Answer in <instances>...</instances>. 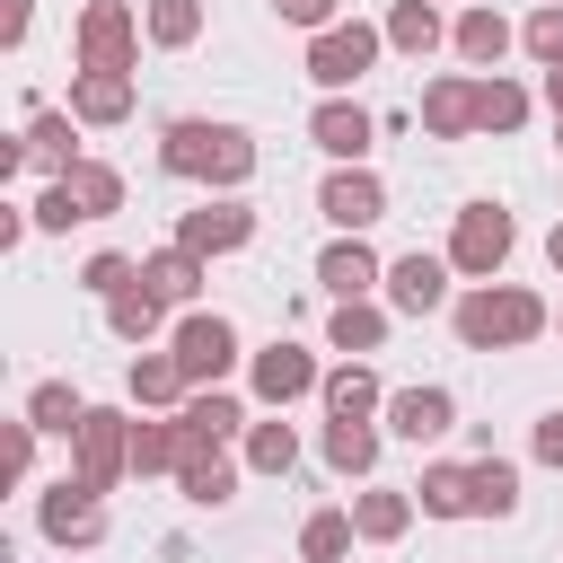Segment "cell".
<instances>
[{
    "mask_svg": "<svg viewBox=\"0 0 563 563\" xmlns=\"http://www.w3.org/2000/svg\"><path fill=\"white\" fill-rule=\"evenodd\" d=\"M238 475H246V457H229V449H185L176 493H185L194 510H229V501H238Z\"/></svg>",
    "mask_w": 563,
    "mask_h": 563,
    "instance_id": "cell-24",
    "label": "cell"
},
{
    "mask_svg": "<svg viewBox=\"0 0 563 563\" xmlns=\"http://www.w3.org/2000/svg\"><path fill=\"white\" fill-rule=\"evenodd\" d=\"M528 114H537V97H528L510 70H475V132L510 141V132H528Z\"/></svg>",
    "mask_w": 563,
    "mask_h": 563,
    "instance_id": "cell-25",
    "label": "cell"
},
{
    "mask_svg": "<svg viewBox=\"0 0 563 563\" xmlns=\"http://www.w3.org/2000/svg\"><path fill=\"white\" fill-rule=\"evenodd\" d=\"M35 528H44V545H62V554H97V545H106V493H97L88 475H53V484L35 493Z\"/></svg>",
    "mask_w": 563,
    "mask_h": 563,
    "instance_id": "cell-6",
    "label": "cell"
},
{
    "mask_svg": "<svg viewBox=\"0 0 563 563\" xmlns=\"http://www.w3.org/2000/svg\"><path fill=\"white\" fill-rule=\"evenodd\" d=\"M176 431H185V449H229V440H246V405L229 387H194L176 405Z\"/></svg>",
    "mask_w": 563,
    "mask_h": 563,
    "instance_id": "cell-18",
    "label": "cell"
},
{
    "mask_svg": "<svg viewBox=\"0 0 563 563\" xmlns=\"http://www.w3.org/2000/svg\"><path fill=\"white\" fill-rule=\"evenodd\" d=\"M35 440H44V431H35L26 413H18L9 431H0V457H9V484H26V475H35Z\"/></svg>",
    "mask_w": 563,
    "mask_h": 563,
    "instance_id": "cell-42",
    "label": "cell"
},
{
    "mask_svg": "<svg viewBox=\"0 0 563 563\" xmlns=\"http://www.w3.org/2000/svg\"><path fill=\"white\" fill-rule=\"evenodd\" d=\"M132 106H141V79H132V70H70V114H79L88 132L132 123Z\"/></svg>",
    "mask_w": 563,
    "mask_h": 563,
    "instance_id": "cell-16",
    "label": "cell"
},
{
    "mask_svg": "<svg viewBox=\"0 0 563 563\" xmlns=\"http://www.w3.org/2000/svg\"><path fill=\"white\" fill-rule=\"evenodd\" d=\"M519 510V466L501 449H475V519H510Z\"/></svg>",
    "mask_w": 563,
    "mask_h": 563,
    "instance_id": "cell-35",
    "label": "cell"
},
{
    "mask_svg": "<svg viewBox=\"0 0 563 563\" xmlns=\"http://www.w3.org/2000/svg\"><path fill=\"white\" fill-rule=\"evenodd\" d=\"M334 9H343V0H273V18H282V26H308V35L334 26Z\"/></svg>",
    "mask_w": 563,
    "mask_h": 563,
    "instance_id": "cell-43",
    "label": "cell"
},
{
    "mask_svg": "<svg viewBox=\"0 0 563 563\" xmlns=\"http://www.w3.org/2000/svg\"><path fill=\"white\" fill-rule=\"evenodd\" d=\"M449 282H457V264H449V255H422V246H413V255H396V264H387L378 299H387L396 317H440V308H457V290H449Z\"/></svg>",
    "mask_w": 563,
    "mask_h": 563,
    "instance_id": "cell-11",
    "label": "cell"
},
{
    "mask_svg": "<svg viewBox=\"0 0 563 563\" xmlns=\"http://www.w3.org/2000/svg\"><path fill=\"white\" fill-rule=\"evenodd\" d=\"M26 422H35L44 440H70V431L88 422V396H79L70 378H35V387H26Z\"/></svg>",
    "mask_w": 563,
    "mask_h": 563,
    "instance_id": "cell-32",
    "label": "cell"
},
{
    "mask_svg": "<svg viewBox=\"0 0 563 563\" xmlns=\"http://www.w3.org/2000/svg\"><path fill=\"white\" fill-rule=\"evenodd\" d=\"M141 282H150L167 308H194V299H202V282H211V255H194V246H176V238H167V246H150V255H141Z\"/></svg>",
    "mask_w": 563,
    "mask_h": 563,
    "instance_id": "cell-22",
    "label": "cell"
},
{
    "mask_svg": "<svg viewBox=\"0 0 563 563\" xmlns=\"http://www.w3.org/2000/svg\"><path fill=\"white\" fill-rule=\"evenodd\" d=\"M176 246H194V255H238V246H255V202H246V194H202L194 211H176Z\"/></svg>",
    "mask_w": 563,
    "mask_h": 563,
    "instance_id": "cell-10",
    "label": "cell"
},
{
    "mask_svg": "<svg viewBox=\"0 0 563 563\" xmlns=\"http://www.w3.org/2000/svg\"><path fill=\"white\" fill-rule=\"evenodd\" d=\"M70 194H79V211H88V220H114V211H123V167L79 158V167H70Z\"/></svg>",
    "mask_w": 563,
    "mask_h": 563,
    "instance_id": "cell-37",
    "label": "cell"
},
{
    "mask_svg": "<svg viewBox=\"0 0 563 563\" xmlns=\"http://www.w3.org/2000/svg\"><path fill=\"white\" fill-rule=\"evenodd\" d=\"M378 449H387V422H334V413H325L317 457H325L343 484H369V475H378Z\"/></svg>",
    "mask_w": 563,
    "mask_h": 563,
    "instance_id": "cell-23",
    "label": "cell"
},
{
    "mask_svg": "<svg viewBox=\"0 0 563 563\" xmlns=\"http://www.w3.org/2000/svg\"><path fill=\"white\" fill-rule=\"evenodd\" d=\"M123 282H141V255H123V246H97V255L79 264V290H88V299H114Z\"/></svg>",
    "mask_w": 563,
    "mask_h": 563,
    "instance_id": "cell-40",
    "label": "cell"
},
{
    "mask_svg": "<svg viewBox=\"0 0 563 563\" xmlns=\"http://www.w3.org/2000/svg\"><path fill=\"white\" fill-rule=\"evenodd\" d=\"M554 325H563V317H554Z\"/></svg>",
    "mask_w": 563,
    "mask_h": 563,
    "instance_id": "cell-49",
    "label": "cell"
},
{
    "mask_svg": "<svg viewBox=\"0 0 563 563\" xmlns=\"http://www.w3.org/2000/svg\"><path fill=\"white\" fill-rule=\"evenodd\" d=\"M352 537H361L352 510H308V519H299V554H308V563H343Z\"/></svg>",
    "mask_w": 563,
    "mask_h": 563,
    "instance_id": "cell-38",
    "label": "cell"
},
{
    "mask_svg": "<svg viewBox=\"0 0 563 563\" xmlns=\"http://www.w3.org/2000/svg\"><path fill=\"white\" fill-rule=\"evenodd\" d=\"M167 352H176V369H185L194 387H229V369L246 361V343H238V325H229L220 308H185V317L167 325Z\"/></svg>",
    "mask_w": 563,
    "mask_h": 563,
    "instance_id": "cell-7",
    "label": "cell"
},
{
    "mask_svg": "<svg viewBox=\"0 0 563 563\" xmlns=\"http://www.w3.org/2000/svg\"><path fill=\"white\" fill-rule=\"evenodd\" d=\"M317 211H325L334 229H378V220H387V176H378L369 158H352V167H334V176L317 185Z\"/></svg>",
    "mask_w": 563,
    "mask_h": 563,
    "instance_id": "cell-13",
    "label": "cell"
},
{
    "mask_svg": "<svg viewBox=\"0 0 563 563\" xmlns=\"http://www.w3.org/2000/svg\"><path fill=\"white\" fill-rule=\"evenodd\" d=\"M317 405H325L334 422H378V413H387V387H378V369H369V361H343V369H325Z\"/></svg>",
    "mask_w": 563,
    "mask_h": 563,
    "instance_id": "cell-27",
    "label": "cell"
},
{
    "mask_svg": "<svg viewBox=\"0 0 563 563\" xmlns=\"http://www.w3.org/2000/svg\"><path fill=\"white\" fill-rule=\"evenodd\" d=\"M238 457H246V475H290L299 466V431L282 413H264V422H246V449Z\"/></svg>",
    "mask_w": 563,
    "mask_h": 563,
    "instance_id": "cell-34",
    "label": "cell"
},
{
    "mask_svg": "<svg viewBox=\"0 0 563 563\" xmlns=\"http://www.w3.org/2000/svg\"><path fill=\"white\" fill-rule=\"evenodd\" d=\"M457 9H466V0H457Z\"/></svg>",
    "mask_w": 563,
    "mask_h": 563,
    "instance_id": "cell-50",
    "label": "cell"
},
{
    "mask_svg": "<svg viewBox=\"0 0 563 563\" xmlns=\"http://www.w3.org/2000/svg\"><path fill=\"white\" fill-rule=\"evenodd\" d=\"M554 150H563V114H554Z\"/></svg>",
    "mask_w": 563,
    "mask_h": 563,
    "instance_id": "cell-48",
    "label": "cell"
},
{
    "mask_svg": "<svg viewBox=\"0 0 563 563\" xmlns=\"http://www.w3.org/2000/svg\"><path fill=\"white\" fill-rule=\"evenodd\" d=\"M176 466H185L176 413H132V475H176Z\"/></svg>",
    "mask_w": 563,
    "mask_h": 563,
    "instance_id": "cell-33",
    "label": "cell"
},
{
    "mask_svg": "<svg viewBox=\"0 0 563 563\" xmlns=\"http://www.w3.org/2000/svg\"><path fill=\"white\" fill-rule=\"evenodd\" d=\"M79 132H88V123H79L70 106H35V114H26V167L70 176V167L88 158V150H79Z\"/></svg>",
    "mask_w": 563,
    "mask_h": 563,
    "instance_id": "cell-19",
    "label": "cell"
},
{
    "mask_svg": "<svg viewBox=\"0 0 563 563\" xmlns=\"http://www.w3.org/2000/svg\"><path fill=\"white\" fill-rule=\"evenodd\" d=\"M413 510H422V501H413L405 484H361V493H352V528H361V545H396V537L413 528Z\"/></svg>",
    "mask_w": 563,
    "mask_h": 563,
    "instance_id": "cell-28",
    "label": "cell"
},
{
    "mask_svg": "<svg viewBox=\"0 0 563 563\" xmlns=\"http://www.w3.org/2000/svg\"><path fill=\"white\" fill-rule=\"evenodd\" d=\"M510 44H519V26H510L493 0H466V9H457V26H449V53H457L466 70H501V53H510Z\"/></svg>",
    "mask_w": 563,
    "mask_h": 563,
    "instance_id": "cell-17",
    "label": "cell"
},
{
    "mask_svg": "<svg viewBox=\"0 0 563 563\" xmlns=\"http://www.w3.org/2000/svg\"><path fill=\"white\" fill-rule=\"evenodd\" d=\"M299 563H308V554H299Z\"/></svg>",
    "mask_w": 563,
    "mask_h": 563,
    "instance_id": "cell-51",
    "label": "cell"
},
{
    "mask_svg": "<svg viewBox=\"0 0 563 563\" xmlns=\"http://www.w3.org/2000/svg\"><path fill=\"white\" fill-rule=\"evenodd\" d=\"M246 387H255V405H264V413H290L299 396H317V387H325V369H317V352H308V343L273 334L264 352H246Z\"/></svg>",
    "mask_w": 563,
    "mask_h": 563,
    "instance_id": "cell-8",
    "label": "cell"
},
{
    "mask_svg": "<svg viewBox=\"0 0 563 563\" xmlns=\"http://www.w3.org/2000/svg\"><path fill=\"white\" fill-rule=\"evenodd\" d=\"M378 26H387V53H405V62H431V53L449 44V18H440V0H396Z\"/></svg>",
    "mask_w": 563,
    "mask_h": 563,
    "instance_id": "cell-29",
    "label": "cell"
},
{
    "mask_svg": "<svg viewBox=\"0 0 563 563\" xmlns=\"http://www.w3.org/2000/svg\"><path fill=\"white\" fill-rule=\"evenodd\" d=\"M26 35H35V0H0V44L18 53Z\"/></svg>",
    "mask_w": 563,
    "mask_h": 563,
    "instance_id": "cell-45",
    "label": "cell"
},
{
    "mask_svg": "<svg viewBox=\"0 0 563 563\" xmlns=\"http://www.w3.org/2000/svg\"><path fill=\"white\" fill-rule=\"evenodd\" d=\"M317 282H325V299H378L387 255L369 246V229H334V238H325V255H317Z\"/></svg>",
    "mask_w": 563,
    "mask_h": 563,
    "instance_id": "cell-12",
    "label": "cell"
},
{
    "mask_svg": "<svg viewBox=\"0 0 563 563\" xmlns=\"http://www.w3.org/2000/svg\"><path fill=\"white\" fill-rule=\"evenodd\" d=\"M387 325H396V308H387V299H334V317H325V343H334L343 361H369V352L387 343Z\"/></svg>",
    "mask_w": 563,
    "mask_h": 563,
    "instance_id": "cell-26",
    "label": "cell"
},
{
    "mask_svg": "<svg viewBox=\"0 0 563 563\" xmlns=\"http://www.w3.org/2000/svg\"><path fill=\"white\" fill-rule=\"evenodd\" d=\"M378 53H387V26H369V18H334V26L308 35V79H317L325 97H352V88L378 70Z\"/></svg>",
    "mask_w": 563,
    "mask_h": 563,
    "instance_id": "cell-3",
    "label": "cell"
},
{
    "mask_svg": "<svg viewBox=\"0 0 563 563\" xmlns=\"http://www.w3.org/2000/svg\"><path fill=\"white\" fill-rule=\"evenodd\" d=\"M158 325H167V299H158L150 282H123V290L106 299V334H114V343H158Z\"/></svg>",
    "mask_w": 563,
    "mask_h": 563,
    "instance_id": "cell-31",
    "label": "cell"
},
{
    "mask_svg": "<svg viewBox=\"0 0 563 563\" xmlns=\"http://www.w3.org/2000/svg\"><path fill=\"white\" fill-rule=\"evenodd\" d=\"M123 396H132V413H176L185 396H194V378L176 369V352H132V369H123Z\"/></svg>",
    "mask_w": 563,
    "mask_h": 563,
    "instance_id": "cell-20",
    "label": "cell"
},
{
    "mask_svg": "<svg viewBox=\"0 0 563 563\" xmlns=\"http://www.w3.org/2000/svg\"><path fill=\"white\" fill-rule=\"evenodd\" d=\"M510 246H519V220L501 211V202H457V220H449V264H457V282H501V264H510Z\"/></svg>",
    "mask_w": 563,
    "mask_h": 563,
    "instance_id": "cell-5",
    "label": "cell"
},
{
    "mask_svg": "<svg viewBox=\"0 0 563 563\" xmlns=\"http://www.w3.org/2000/svg\"><path fill=\"white\" fill-rule=\"evenodd\" d=\"M545 264H554V273H563V220H554V229H545Z\"/></svg>",
    "mask_w": 563,
    "mask_h": 563,
    "instance_id": "cell-47",
    "label": "cell"
},
{
    "mask_svg": "<svg viewBox=\"0 0 563 563\" xmlns=\"http://www.w3.org/2000/svg\"><path fill=\"white\" fill-rule=\"evenodd\" d=\"M519 44H528V62L545 70V62H563V0H537L528 9V26H519Z\"/></svg>",
    "mask_w": 563,
    "mask_h": 563,
    "instance_id": "cell-41",
    "label": "cell"
},
{
    "mask_svg": "<svg viewBox=\"0 0 563 563\" xmlns=\"http://www.w3.org/2000/svg\"><path fill=\"white\" fill-rule=\"evenodd\" d=\"M308 141H317L334 167H352V158H369V150H378V114H369L361 97H325V106L308 114Z\"/></svg>",
    "mask_w": 563,
    "mask_h": 563,
    "instance_id": "cell-14",
    "label": "cell"
},
{
    "mask_svg": "<svg viewBox=\"0 0 563 563\" xmlns=\"http://www.w3.org/2000/svg\"><path fill=\"white\" fill-rule=\"evenodd\" d=\"M26 211H35V229H44V238H70V229L88 220V211H79V194H70V176H44V194H35Z\"/></svg>",
    "mask_w": 563,
    "mask_h": 563,
    "instance_id": "cell-39",
    "label": "cell"
},
{
    "mask_svg": "<svg viewBox=\"0 0 563 563\" xmlns=\"http://www.w3.org/2000/svg\"><path fill=\"white\" fill-rule=\"evenodd\" d=\"M449 325H457L466 352H519V343H537L554 325V308L528 282H466L457 308H449Z\"/></svg>",
    "mask_w": 563,
    "mask_h": 563,
    "instance_id": "cell-2",
    "label": "cell"
},
{
    "mask_svg": "<svg viewBox=\"0 0 563 563\" xmlns=\"http://www.w3.org/2000/svg\"><path fill=\"white\" fill-rule=\"evenodd\" d=\"M413 501H422V519H475V457H466V466H457V457L422 466Z\"/></svg>",
    "mask_w": 563,
    "mask_h": 563,
    "instance_id": "cell-30",
    "label": "cell"
},
{
    "mask_svg": "<svg viewBox=\"0 0 563 563\" xmlns=\"http://www.w3.org/2000/svg\"><path fill=\"white\" fill-rule=\"evenodd\" d=\"M528 449H537V466H563V405H554V413H537Z\"/></svg>",
    "mask_w": 563,
    "mask_h": 563,
    "instance_id": "cell-44",
    "label": "cell"
},
{
    "mask_svg": "<svg viewBox=\"0 0 563 563\" xmlns=\"http://www.w3.org/2000/svg\"><path fill=\"white\" fill-rule=\"evenodd\" d=\"M141 44H150V26H141L132 0H88L79 26H70V62L79 70H141Z\"/></svg>",
    "mask_w": 563,
    "mask_h": 563,
    "instance_id": "cell-4",
    "label": "cell"
},
{
    "mask_svg": "<svg viewBox=\"0 0 563 563\" xmlns=\"http://www.w3.org/2000/svg\"><path fill=\"white\" fill-rule=\"evenodd\" d=\"M70 475H88L97 493H114L132 475V413L123 405H88V422L70 431Z\"/></svg>",
    "mask_w": 563,
    "mask_h": 563,
    "instance_id": "cell-9",
    "label": "cell"
},
{
    "mask_svg": "<svg viewBox=\"0 0 563 563\" xmlns=\"http://www.w3.org/2000/svg\"><path fill=\"white\" fill-rule=\"evenodd\" d=\"M387 431H396V440H413V449H431V440H449V431H457V396H449L440 378L396 387V396H387Z\"/></svg>",
    "mask_w": 563,
    "mask_h": 563,
    "instance_id": "cell-15",
    "label": "cell"
},
{
    "mask_svg": "<svg viewBox=\"0 0 563 563\" xmlns=\"http://www.w3.org/2000/svg\"><path fill=\"white\" fill-rule=\"evenodd\" d=\"M141 26H150L158 53H185L202 35V0H141Z\"/></svg>",
    "mask_w": 563,
    "mask_h": 563,
    "instance_id": "cell-36",
    "label": "cell"
},
{
    "mask_svg": "<svg viewBox=\"0 0 563 563\" xmlns=\"http://www.w3.org/2000/svg\"><path fill=\"white\" fill-rule=\"evenodd\" d=\"M422 132L431 141H475V70H440L422 88Z\"/></svg>",
    "mask_w": 563,
    "mask_h": 563,
    "instance_id": "cell-21",
    "label": "cell"
},
{
    "mask_svg": "<svg viewBox=\"0 0 563 563\" xmlns=\"http://www.w3.org/2000/svg\"><path fill=\"white\" fill-rule=\"evenodd\" d=\"M537 97H545V106L563 114V62H545V79H537Z\"/></svg>",
    "mask_w": 563,
    "mask_h": 563,
    "instance_id": "cell-46",
    "label": "cell"
},
{
    "mask_svg": "<svg viewBox=\"0 0 563 563\" xmlns=\"http://www.w3.org/2000/svg\"><path fill=\"white\" fill-rule=\"evenodd\" d=\"M158 167H167V176H185V185H202V194H246V176L264 167V150H255V132H246V123L176 114V123L158 132Z\"/></svg>",
    "mask_w": 563,
    "mask_h": 563,
    "instance_id": "cell-1",
    "label": "cell"
}]
</instances>
